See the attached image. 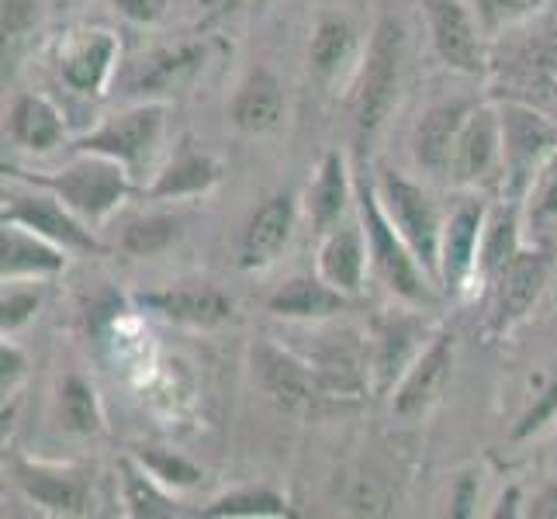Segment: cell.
Wrapping results in <instances>:
<instances>
[{
    "instance_id": "42",
    "label": "cell",
    "mask_w": 557,
    "mask_h": 519,
    "mask_svg": "<svg viewBox=\"0 0 557 519\" xmlns=\"http://www.w3.org/2000/svg\"><path fill=\"white\" fill-rule=\"evenodd\" d=\"M533 516H541V519H554V516H557V485H554V489H547L544 495H536Z\"/></svg>"
},
{
    "instance_id": "31",
    "label": "cell",
    "mask_w": 557,
    "mask_h": 519,
    "mask_svg": "<svg viewBox=\"0 0 557 519\" xmlns=\"http://www.w3.org/2000/svg\"><path fill=\"white\" fill-rule=\"evenodd\" d=\"M530 222L536 228L557 222V149L541 163L536 177L530 181Z\"/></svg>"
},
{
    "instance_id": "1",
    "label": "cell",
    "mask_w": 557,
    "mask_h": 519,
    "mask_svg": "<svg viewBox=\"0 0 557 519\" xmlns=\"http://www.w3.org/2000/svg\"><path fill=\"white\" fill-rule=\"evenodd\" d=\"M22 181L46 187L60 198L70 211L84 219H104L108 211L119 208V201L128 190V170L119 160L98 157V152H87L84 160L70 163L60 173H49V177H28L22 173Z\"/></svg>"
},
{
    "instance_id": "39",
    "label": "cell",
    "mask_w": 557,
    "mask_h": 519,
    "mask_svg": "<svg viewBox=\"0 0 557 519\" xmlns=\"http://www.w3.org/2000/svg\"><path fill=\"white\" fill-rule=\"evenodd\" d=\"M35 309H38V295H28V292L4 295V333H11L22 322H28Z\"/></svg>"
},
{
    "instance_id": "20",
    "label": "cell",
    "mask_w": 557,
    "mask_h": 519,
    "mask_svg": "<svg viewBox=\"0 0 557 519\" xmlns=\"http://www.w3.org/2000/svg\"><path fill=\"white\" fill-rule=\"evenodd\" d=\"M17 482H22L25 495L35 498L38 506H46L49 512H84L87 509V482L76 474L63 471H46L32 465H17Z\"/></svg>"
},
{
    "instance_id": "24",
    "label": "cell",
    "mask_w": 557,
    "mask_h": 519,
    "mask_svg": "<svg viewBox=\"0 0 557 519\" xmlns=\"http://www.w3.org/2000/svg\"><path fill=\"white\" fill-rule=\"evenodd\" d=\"M219 181V163L205 157V152H184L170 163L160 181L152 184V198H181V195H198V190L211 187Z\"/></svg>"
},
{
    "instance_id": "44",
    "label": "cell",
    "mask_w": 557,
    "mask_h": 519,
    "mask_svg": "<svg viewBox=\"0 0 557 519\" xmlns=\"http://www.w3.org/2000/svg\"><path fill=\"white\" fill-rule=\"evenodd\" d=\"M471 489H474V478H465V485H460V495H457V516H465V512H468Z\"/></svg>"
},
{
    "instance_id": "13",
    "label": "cell",
    "mask_w": 557,
    "mask_h": 519,
    "mask_svg": "<svg viewBox=\"0 0 557 519\" xmlns=\"http://www.w3.org/2000/svg\"><path fill=\"white\" fill-rule=\"evenodd\" d=\"M482 222H485L482 205H465L444 225V239H440V281L450 292H457L474 271L478 243H482Z\"/></svg>"
},
{
    "instance_id": "32",
    "label": "cell",
    "mask_w": 557,
    "mask_h": 519,
    "mask_svg": "<svg viewBox=\"0 0 557 519\" xmlns=\"http://www.w3.org/2000/svg\"><path fill=\"white\" fill-rule=\"evenodd\" d=\"M201 60H205L201 46H181V49L152 55V63L143 73V87H170L181 73H190Z\"/></svg>"
},
{
    "instance_id": "19",
    "label": "cell",
    "mask_w": 557,
    "mask_h": 519,
    "mask_svg": "<svg viewBox=\"0 0 557 519\" xmlns=\"http://www.w3.org/2000/svg\"><path fill=\"white\" fill-rule=\"evenodd\" d=\"M319 274L325 284H333L336 292L354 295L363 281V239L360 228L343 225L330 228L322 249H319Z\"/></svg>"
},
{
    "instance_id": "6",
    "label": "cell",
    "mask_w": 557,
    "mask_h": 519,
    "mask_svg": "<svg viewBox=\"0 0 557 519\" xmlns=\"http://www.w3.org/2000/svg\"><path fill=\"white\" fill-rule=\"evenodd\" d=\"M498 119H503V163L509 173V190L520 195L536 177L541 163L550 157L557 128L523 104H506L498 111Z\"/></svg>"
},
{
    "instance_id": "14",
    "label": "cell",
    "mask_w": 557,
    "mask_h": 519,
    "mask_svg": "<svg viewBox=\"0 0 557 519\" xmlns=\"http://www.w3.org/2000/svg\"><path fill=\"white\" fill-rule=\"evenodd\" d=\"M292 225H295L292 198L277 195L271 201H263L257 208V215L249 219L246 233H243L239 263L246 267V271H253V267H267L284 249V243L292 239Z\"/></svg>"
},
{
    "instance_id": "33",
    "label": "cell",
    "mask_w": 557,
    "mask_h": 519,
    "mask_svg": "<svg viewBox=\"0 0 557 519\" xmlns=\"http://www.w3.org/2000/svg\"><path fill=\"white\" fill-rule=\"evenodd\" d=\"M139 460H143V468L152 478H160V482H166V485L190 489V485L201 482V471L190 465V460H184L181 454H170V450H160V447H146V450H139Z\"/></svg>"
},
{
    "instance_id": "8",
    "label": "cell",
    "mask_w": 557,
    "mask_h": 519,
    "mask_svg": "<svg viewBox=\"0 0 557 519\" xmlns=\"http://www.w3.org/2000/svg\"><path fill=\"white\" fill-rule=\"evenodd\" d=\"M422 8H426L440 60L460 73L482 70V42H478L468 8L460 4V0H422Z\"/></svg>"
},
{
    "instance_id": "12",
    "label": "cell",
    "mask_w": 557,
    "mask_h": 519,
    "mask_svg": "<svg viewBox=\"0 0 557 519\" xmlns=\"http://www.w3.org/2000/svg\"><path fill=\"white\" fill-rule=\"evenodd\" d=\"M547 271L550 263L541 254H516L503 267V274L495 277V330H509L533 309L547 284Z\"/></svg>"
},
{
    "instance_id": "4",
    "label": "cell",
    "mask_w": 557,
    "mask_h": 519,
    "mask_svg": "<svg viewBox=\"0 0 557 519\" xmlns=\"http://www.w3.org/2000/svg\"><path fill=\"white\" fill-rule=\"evenodd\" d=\"M401 49H406V32H401L395 17H381L374 28V42L368 52V66H363L360 98H357V125L363 136L377 132V125L388 119V111L395 104Z\"/></svg>"
},
{
    "instance_id": "5",
    "label": "cell",
    "mask_w": 557,
    "mask_h": 519,
    "mask_svg": "<svg viewBox=\"0 0 557 519\" xmlns=\"http://www.w3.org/2000/svg\"><path fill=\"white\" fill-rule=\"evenodd\" d=\"M257 374L263 381V388L274 395V401L287 412H301V416H315L325 401L333 398L325 378L312 368H305L301 360L292 354L277 350L271 343H260L253 350Z\"/></svg>"
},
{
    "instance_id": "36",
    "label": "cell",
    "mask_w": 557,
    "mask_h": 519,
    "mask_svg": "<svg viewBox=\"0 0 557 519\" xmlns=\"http://www.w3.org/2000/svg\"><path fill=\"white\" fill-rule=\"evenodd\" d=\"M474 4H478V14H482L485 28H498V25H509L516 17L536 11L544 0H474Z\"/></svg>"
},
{
    "instance_id": "11",
    "label": "cell",
    "mask_w": 557,
    "mask_h": 519,
    "mask_svg": "<svg viewBox=\"0 0 557 519\" xmlns=\"http://www.w3.org/2000/svg\"><path fill=\"white\" fill-rule=\"evenodd\" d=\"M450 368H454V336H436L430 350H422V357L409 368L401 388L395 392V416L416 419L426 412L444 395Z\"/></svg>"
},
{
    "instance_id": "25",
    "label": "cell",
    "mask_w": 557,
    "mask_h": 519,
    "mask_svg": "<svg viewBox=\"0 0 557 519\" xmlns=\"http://www.w3.org/2000/svg\"><path fill=\"white\" fill-rule=\"evenodd\" d=\"M343 205H347V166H343L339 152H330L319 170V181L309 190V208L312 219L322 228H333V222L343 215Z\"/></svg>"
},
{
    "instance_id": "43",
    "label": "cell",
    "mask_w": 557,
    "mask_h": 519,
    "mask_svg": "<svg viewBox=\"0 0 557 519\" xmlns=\"http://www.w3.org/2000/svg\"><path fill=\"white\" fill-rule=\"evenodd\" d=\"M198 4H205L211 14H222V11H233L239 4H249V0H198Z\"/></svg>"
},
{
    "instance_id": "26",
    "label": "cell",
    "mask_w": 557,
    "mask_h": 519,
    "mask_svg": "<svg viewBox=\"0 0 557 519\" xmlns=\"http://www.w3.org/2000/svg\"><path fill=\"white\" fill-rule=\"evenodd\" d=\"M350 49H354L350 25L339 22V17H325V22L315 28V38H312V66L319 73H333L347 63Z\"/></svg>"
},
{
    "instance_id": "17",
    "label": "cell",
    "mask_w": 557,
    "mask_h": 519,
    "mask_svg": "<svg viewBox=\"0 0 557 519\" xmlns=\"http://www.w3.org/2000/svg\"><path fill=\"white\" fill-rule=\"evenodd\" d=\"M465 119H468V104H460V101L430 108L416 128V160L433 173L450 170L454 146H457Z\"/></svg>"
},
{
    "instance_id": "27",
    "label": "cell",
    "mask_w": 557,
    "mask_h": 519,
    "mask_svg": "<svg viewBox=\"0 0 557 519\" xmlns=\"http://www.w3.org/2000/svg\"><path fill=\"white\" fill-rule=\"evenodd\" d=\"M177 228H181V222L174 215H149V219H139L125 228L122 246L136 257L163 254V249L177 239Z\"/></svg>"
},
{
    "instance_id": "40",
    "label": "cell",
    "mask_w": 557,
    "mask_h": 519,
    "mask_svg": "<svg viewBox=\"0 0 557 519\" xmlns=\"http://www.w3.org/2000/svg\"><path fill=\"white\" fill-rule=\"evenodd\" d=\"M111 4L119 8L125 17H132V22H143V25L160 22V17L166 14V0H111Z\"/></svg>"
},
{
    "instance_id": "3",
    "label": "cell",
    "mask_w": 557,
    "mask_h": 519,
    "mask_svg": "<svg viewBox=\"0 0 557 519\" xmlns=\"http://www.w3.org/2000/svg\"><path fill=\"white\" fill-rule=\"evenodd\" d=\"M384 201H377L374 190L360 187V219L368 225V239H371V257L377 274L388 281V287L395 295L409 298V301H430V287L422 281L419 260L409 249V243L401 239V233H395V222L388 219V211L381 208Z\"/></svg>"
},
{
    "instance_id": "9",
    "label": "cell",
    "mask_w": 557,
    "mask_h": 519,
    "mask_svg": "<svg viewBox=\"0 0 557 519\" xmlns=\"http://www.w3.org/2000/svg\"><path fill=\"white\" fill-rule=\"evenodd\" d=\"M498 160H503V119H498V111L492 108L468 111L454 146L450 173L460 184H474L488 177Z\"/></svg>"
},
{
    "instance_id": "29",
    "label": "cell",
    "mask_w": 557,
    "mask_h": 519,
    "mask_svg": "<svg viewBox=\"0 0 557 519\" xmlns=\"http://www.w3.org/2000/svg\"><path fill=\"white\" fill-rule=\"evenodd\" d=\"M63 419L73 433H98L101 427V412H98V398L94 388L81 378H66L63 384Z\"/></svg>"
},
{
    "instance_id": "18",
    "label": "cell",
    "mask_w": 557,
    "mask_h": 519,
    "mask_svg": "<svg viewBox=\"0 0 557 519\" xmlns=\"http://www.w3.org/2000/svg\"><path fill=\"white\" fill-rule=\"evenodd\" d=\"M228 119L239 132H271L284 119V98L274 76L263 70L249 76L228 104Z\"/></svg>"
},
{
    "instance_id": "10",
    "label": "cell",
    "mask_w": 557,
    "mask_h": 519,
    "mask_svg": "<svg viewBox=\"0 0 557 519\" xmlns=\"http://www.w3.org/2000/svg\"><path fill=\"white\" fill-rule=\"evenodd\" d=\"M4 222H17L32 228V233L52 239L55 246L66 249H98V239H94L87 228L76 222L70 211L60 205V198H46V195H17L8 198L4 205Z\"/></svg>"
},
{
    "instance_id": "21",
    "label": "cell",
    "mask_w": 557,
    "mask_h": 519,
    "mask_svg": "<svg viewBox=\"0 0 557 519\" xmlns=\"http://www.w3.org/2000/svg\"><path fill=\"white\" fill-rule=\"evenodd\" d=\"M343 292L333 284L312 281V277H295L287 281L281 292L271 298V312L284 319H325L343 309Z\"/></svg>"
},
{
    "instance_id": "2",
    "label": "cell",
    "mask_w": 557,
    "mask_h": 519,
    "mask_svg": "<svg viewBox=\"0 0 557 519\" xmlns=\"http://www.w3.org/2000/svg\"><path fill=\"white\" fill-rule=\"evenodd\" d=\"M381 201L388 219L401 233V239L409 243L416 260L422 263L426 277H440V239H444V225L436 219V208L426 198V190L416 187L412 181L398 177V173L384 170L381 177Z\"/></svg>"
},
{
    "instance_id": "37",
    "label": "cell",
    "mask_w": 557,
    "mask_h": 519,
    "mask_svg": "<svg viewBox=\"0 0 557 519\" xmlns=\"http://www.w3.org/2000/svg\"><path fill=\"white\" fill-rule=\"evenodd\" d=\"M554 412H557V381L550 384V388H547L541 398L533 401V409L520 419V427L512 430V436H516V440L533 436L536 430H544V427H547V419H550Z\"/></svg>"
},
{
    "instance_id": "22",
    "label": "cell",
    "mask_w": 557,
    "mask_h": 519,
    "mask_svg": "<svg viewBox=\"0 0 557 519\" xmlns=\"http://www.w3.org/2000/svg\"><path fill=\"white\" fill-rule=\"evenodd\" d=\"M114 55H119V42H114L111 32L90 35L87 42H81L66 55V63H63L66 84L76 87V90H84V94H101Z\"/></svg>"
},
{
    "instance_id": "38",
    "label": "cell",
    "mask_w": 557,
    "mask_h": 519,
    "mask_svg": "<svg viewBox=\"0 0 557 519\" xmlns=\"http://www.w3.org/2000/svg\"><path fill=\"white\" fill-rule=\"evenodd\" d=\"M38 22V0H4V35H17Z\"/></svg>"
},
{
    "instance_id": "34",
    "label": "cell",
    "mask_w": 557,
    "mask_h": 519,
    "mask_svg": "<svg viewBox=\"0 0 557 519\" xmlns=\"http://www.w3.org/2000/svg\"><path fill=\"white\" fill-rule=\"evenodd\" d=\"M208 516H287V506L274 492H239V495L219 498V503L208 509Z\"/></svg>"
},
{
    "instance_id": "41",
    "label": "cell",
    "mask_w": 557,
    "mask_h": 519,
    "mask_svg": "<svg viewBox=\"0 0 557 519\" xmlns=\"http://www.w3.org/2000/svg\"><path fill=\"white\" fill-rule=\"evenodd\" d=\"M17 374H22V354H17L14 346L4 343V392L11 388Z\"/></svg>"
},
{
    "instance_id": "23",
    "label": "cell",
    "mask_w": 557,
    "mask_h": 519,
    "mask_svg": "<svg viewBox=\"0 0 557 519\" xmlns=\"http://www.w3.org/2000/svg\"><path fill=\"white\" fill-rule=\"evenodd\" d=\"M11 136L28 149H52L63 143L60 111L42 98H22L11 108Z\"/></svg>"
},
{
    "instance_id": "28",
    "label": "cell",
    "mask_w": 557,
    "mask_h": 519,
    "mask_svg": "<svg viewBox=\"0 0 557 519\" xmlns=\"http://www.w3.org/2000/svg\"><path fill=\"white\" fill-rule=\"evenodd\" d=\"M520 254V239H516V215L512 211H503L482 236V267L488 277H498L503 274V267Z\"/></svg>"
},
{
    "instance_id": "35",
    "label": "cell",
    "mask_w": 557,
    "mask_h": 519,
    "mask_svg": "<svg viewBox=\"0 0 557 519\" xmlns=\"http://www.w3.org/2000/svg\"><path fill=\"white\" fill-rule=\"evenodd\" d=\"M412 343V325H392L388 333L381 336V354H377V371H381V384H392V378L401 371Z\"/></svg>"
},
{
    "instance_id": "16",
    "label": "cell",
    "mask_w": 557,
    "mask_h": 519,
    "mask_svg": "<svg viewBox=\"0 0 557 519\" xmlns=\"http://www.w3.org/2000/svg\"><path fill=\"white\" fill-rule=\"evenodd\" d=\"M0 271L4 277H22V274H55L63 271L66 257L55 249L52 239L38 236V233H25V225L17 222H4V233H0Z\"/></svg>"
},
{
    "instance_id": "15",
    "label": "cell",
    "mask_w": 557,
    "mask_h": 519,
    "mask_svg": "<svg viewBox=\"0 0 557 519\" xmlns=\"http://www.w3.org/2000/svg\"><path fill=\"white\" fill-rule=\"evenodd\" d=\"M143 305H149L152 312H160L174 322L187 325H219L233 316V301H228L215 287H170V292L143 295Z\"/></svg>"
},
{
    "instance_id": "30",
    "label": "cell",
    "mask_w": 557,
    "mask_h": 519,
    "mask_svg": "<svg viewBox=\"0 0 557 519\" xmlns=\"http://www.w3.org/2000/svg\"><path fill=\"white\" fill-rule=\"evenodd\" d=\"M125 471V503L132 506V516H146V519H157V516H170L174 506H170V498L152 485V474H146V468H132V465H122Z\"/></svg>"
},
{
    "instance_id": "7",
    "label": "cell",
    "mask_w": 557,
    "mask_h": 519,
    "mask_svg": "<svg viewBox=\"0 0 557 519\" xmlns=\"http://www.w3.org/2000/svg\"><path fill=\"white\" fill-rule=\"evenodd\" d=\"M163 132V108L146 104L114 114L111 122H104L98 132H90L87 139H81V152H98V157L119 160L128 173H136L149 152L157 149Z\"/></svg>"
}]
</instances>
